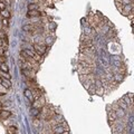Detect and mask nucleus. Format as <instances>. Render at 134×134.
<instances>
[{
	"label": "nucleus",
	"mask_w": 134,
	"mask_h": 134,
	"mask_svg": "<svg viewBox=\"0 0 134 134\" xmlns=\"http://www.w3.org/2000/svg\"><path fill=\"white\" fill-rule=\"evenodd\" d=\"M69 128L68 126H67V124L65 122H61L60 124H58V125H55L54 128H53V133L54 134H61V133H64V132H67Z\"/></svg>",
	"instance_id": "nucleus-1"
},
{
	"label": "nucleus",
	"mask_w": 134,
	"mask_h": 134,
	"mask_svg": "<svg viewBox=\"0 0 134 134\" xmlns=\"http://www.w3.org/2000/svg\"><path fill=\"white\" fill-rule=\"evenodd\" d=\"M34 52H35L36 54H38L39 56H43V55H45V53H46V46L40 45V44H35L34 45Z\"/></svg>",
	"instance_id": "nucleus-2"
},
{
	"label": "nucleus",
	"mask_w": 134,
	"mask_h": 134,
	"mask_svg": "<svg viewBox=\"0 0 134 134\" xmlns=\"http://www.w3.org/2000/svg\"><path fill=\"white\" fill-rule=\"evenodd\" d=\"M45 105H46V103H45L44 96H40V97H38L37 99H35V100H34V104H32L34 108H38V110L43 108Z\"/></svg>",
	"instance_id": "nucleus-3"
},
{
	"label": "nucleus",
	"mask_w": 134,
	"mask_h": 134,
	"mask_svg": "<svg viewBox=\"0 0 134 134\" xmlns=\"http://www.w3.org/2000/svg\"><path fill=\"white\" fill-rule=\"evenodd\" d=\"M21 73L25 75V76L27 77V79H31V80H35V71H32V69H29V68H24L21 69Z\"/></svg>",
	"instance_id": "nucleus-4"
},
{
	"label": "nucleus",
	"mask_w": 134,
	"mask_h": 134,
	"mask_svg": "<svg viewBox=\"0 0 134 134\" xmlns=\"http://www.w3.org/2000/svg\"><path fill=\"white\" fill-rule=\"evenodd\" d=\"M78 73H79V75H88L93 73V68L92 67H79L78 66Z\"/></svg>",
	"instance_id": "nucleus-5"
},
{
	"label": "nucleus",
	"mask_w": 134,
	"mask_h": 134,
	"mask_svg": "<svg viewBox=\"0 0 134 134\" xmlns=\"http://www.w3.org/2000/svg\"><path fill=\"white\" fill-rule=\"evenodd\" d=\"M107 119H108V122L110 124L112 125V123H114L117 120V116H116V113L115 111H110L108 110V115H107Z\"/></svg>",
	"instance_id": "nucleus-6"
},
{
	"label": "nucleus",
	"mask_w": 134,
	"mask_h": 134,
	"mask_svg": "<svg viewBox=\"0 0 134 134\" xmlns=\"http://www.w3.org/2000/svg\"><path fill=\"white\" fill-rule=\"evenodd\" d=\"M27 16L28 17H40V16H45V12H40L39 10H28Z\"/></svg>",
	"instance_id": "nucleus-7"
},
{
	"label": "nucleus",
	"mask_w": 134,
	"mask_h": 134,
	"mask_svg": "<svg viewBox=\"0 0 134 134\" xmlns=\"http://www.w3.org/2000/svg\"><path fill=\"white\" fill-rule=\"evenodd\" d=\"M131 11H133V4L123 6V9H122V12L121 13H123V15H127V13H130Z\"/></svg>",
	"instance_id": "nucleus-8"
},
{
	"label": "nucleus",
	"mask_w": 134,
	"mask_h": 134,
	"mask_svg": "<svg viewBox=\"0 0 134 134\" xmlns=\"http://www.w3.org/2000/svg\"><path fill=\"white\" fill-rule=\"evenodd\" d=\"M22 29H24V31H27V32H34V31H36L38 28L36 26H32V25H25V26L22 27Z\"/></svg>",
	"instance_id": "nucleus-9"
},
{
	"label": "nucleus",
	"mask_w": 134,
	"mask_h": 134,
	"mask_svg": "<svg viewBox=\"0 0 134 134\" xmlns=\"http://www.w3.org/2000/svg\"><path fill=\"white\" fill-rule=\"evenodd\" d=\"M10 116H11V112L7 111V110H1L0 111V119L6 120V119H8V117H10Z\"/></svg>",
	"instance_id": "nucleus-10"
},
{
	"label": "nucleus",
	"mask_w": 134,
	"mask_h": 134,
	"mask_svg": "<svg viewBox=\"0 0 134 134\" xmlns=\"http://www.w3.org/2000/svg\"><path fill=\"white\" fill-rule=\"evenodd\" d=\"M24 94H25V96L27 97L28 99L30 100V102H34V95H32V92L30 91V89H25V92H24Z\"/></svg>",
	"instance_id": "nucleus-11"
},
{
	"label": "nucleus",
	"mask_w": 134,
	"mask_h": 134,
	"mask_svg": "<svg viewBox=\"0 0 134 134\" xmlns=\"http://www.w3.org/2000/svg\"><path fill=\"white\" fill-rule=\"evenodd\" d=\"M1 86H4L5 88H10L11 87V83H10V80L9 79H5V78H2V80H1Z\"/></svg>",
	"instance_id": "nucleus-12"
},
{
	"label": "nucleus",
	"mask_w": 134,
	"mask_h": 134,
	"mask_svg": "<svg viewBox=\"0 0 134 134\" xmlns=\"http://www.w3.org/2000/svg\"><path fill=\"white\" fill-rule=\"evenodd\" d=\"M115 2L122 5V6H126V5H131L133 4V0H115Z\"/></svg>",
	"instance_id": "nucleus-13"
},
{
	"label": "nucleus",
	"mask_w": 134,
	"mask_h": 134,
	"mask_svg": "<svg viewBox=\"0 0 134 134\" xmlns=\"http://www.w3.org/2000/svg\"><path fill=\"white\" fill-rule=\"evenodd\" d=\"M28 10H39V6L37 4H30L28 6Z\"/></svg>",
	"instance_id": "nucleus-14"
},
{
	"label": "nucleus",
	"mask_w": 134,
	"mask_h": 134,
	"mask_svg": "<svg viewBox=\"0 0 134 134\" xmlns=\"http://www.w3.org/2000/svg\"><path fill=\"white\" fill-rule=\"evenodd\" d=\"M117 105H119V107L120 108H123V110H126L127 108V105H125V103H124V100L121 99V100H119V103H117Z\"/></svg>",
	"instance_id": "nucleus-15"
},
{
	"label": "nucleus",
	"mask_w": 134,
	"mask_h": 134,
	"mask_svg": "<svg viewBox=\"0 0 134 134\" xmlns=\"http://www.w3.org/2000/svg\"><path fill=\"white\" fill-rule=\"evenodd\" d=\"M0 13H1L2 15V17H4V18H10V13H9V11H7V10H2V11H0Z\"/></svg>",
	"instance_id": "nucleus-16"
},
{
	"label": "nucleus",
	"mask_w": 134,
	"mask_h": 134,
	"mask_svg": "<svg viewBox=\"0 0 134 134\" xmlns=\"http://www.w3.org/2000/svg\"><path fill=\"white\" fill-rule=\"evenodd\" d=\"M16 131H17V128L15 126H9L8 127V131L7 132L8 133H16Z\"/></svg>",
	"instance_id": "nucleus-17"
},
{
	"label": "nucleus",
	"mask_w": 134,
	"mask_h": 134,
	"mask_svg": "<svg viewBox=\"0 0 134 134\" xmlns=\"http://www.w3.org/2000/svg\"><path fill=\"white\" fill-rule=\"evenodd\" d=\"M5 9H6V4L5 2H2V1H0V11L5 10Z\"/></svg>",
	"instance_id": "nucleus-18"
},
{
	"label": "nucleus",
	"mask_w": 134,
	"mask_h": 134,
	"mask_svg": "<svg viewBox=\"0 0 134 134\" xmlns=\"http://www.w3.org/2000/svg\"><path fill=\"white\" fill-rule=\"evenodd\" d=\"M1 24H2V26H8V19L7 18H4L1 20Z\"/></svg>",
	"instance_id": "nucleus-19"
},
{
	"label": "nucleus",
	"mask_w": 134,
	"mask_h": 134,
	"mask_svg": "<svg viewBox=\"0 0 134 134\" xmlns=\"http://www.w3.org/2000/svg\"><path fill=\"white\" fill-rule=\"evenodd\" d=\"M46 43H47V45L52 44V43H53V38H50V37H47V38H46Z\"/></svg>",
	"instance_id": "nucleus-20"
},
{
	"label": "nucleus",
	"mask_w": 134,
	"mask_h": 134,
	"mask_svg": "<svg viewBox=\"0 0 134 134\" xmlns=\"http://www.w3.org/2000/svg\"><path fill=\"white\" fill-rule=\"evenodd\" d=\"M61 134H69V133H68V131H67V132H64V133H61Z\"/></svg>",
	"instance_id": "nucleus-21"
},
{
	"label": "nucleus",
	"mask_w": 134,
	"mask_h": 134,
	"mask_svg": "<svg viewBox=\"0 0 134 134\" xmlns=\"http://www.w3.org/2000/svg\"><path fill=\"white\" fill-rule=\"evenodd\" d=\"M8 134H17V133H8Z\"/></svg>",
	"instance_id": "nucleus-22"
},
{
	"label": "nucleus",
	"mask_w": 134,
	"mask_h": 134,
	"mask_svg": "<svg viewBox=\"0 0 134 134\" xmlns=\"http://www.w3.org/2000/svg\"><path fill=\"white\" fill-rule=\"evenodd\" d=\"M53 134H54V133H53Z\"/></svg>",
	"instance_id": "nucleus-23"
}]
</instances>
